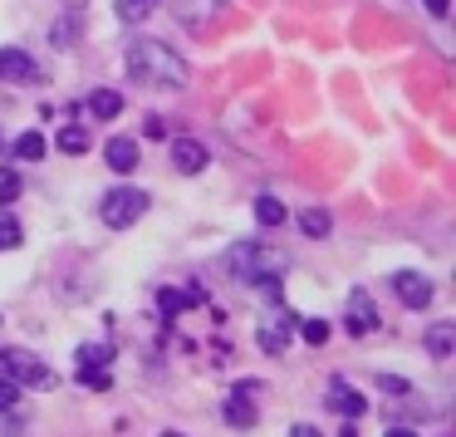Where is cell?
Here are the masks:
<instances>
[{
  "label": "cell",
  "mask_w": 456,
  "mask_h": 437,
  "mask_svg": "<svg viewBox=\"0 0 456 437\" xmlns=\"http://www.w3.org/2000/svg\"><path fill=\"white\" fill-rule=\"evenodd\" d=\"M221 417H226V423L231 427H250V423H256V398H246V393H231L226 398V403H221Z\"/></svg>",
  "instance_id": "13"
},
{
  "label": "cell",
  "mask_w": 456,
  "mask_h": 437,
  "mask_svg": "<svg viewBox=\"0 0 456 437\" xmlns=\"http://www.w3.org/2000/svg\"><path fill=\"white\" fill-rule=\"evenodd\" d=\"M162 0H118V5H113V11H118V21L123 25H138V21H148L152 11H158Z\"/></svg>",
  "instance_id": "18"
},
{
  "label": "cell",
  "mask_w": 456,
  "mask_h": 437,
  "mask_svg": "<svg viewBox=\"0 0 456 437\" xmlns=\"http://www.w3.org/2000/svg\"><path fill=\"white\" fill-rule=\"evenodd\" d=\"M422 344H427L432 359H452L456 354V319H436V325L422 334Z\"/></svg>",
  "instance_id": "9"
},
{
  "label": "cell",
  "mask_w": 456,
  "mask_h": 437,
  "mask_svg": "<svg viewBox=\"0 0 456 437\" xmlns=\"http://www.w3.org/2000/svg\"><path fill=\"white\" fill-rule=\"evenodd\" d=\"M20 236H25V231H20V221H15L11 211L0 207V251H11V246H20Z\"/></svg>",
  "instance_id": "23"
},
{
  "label": "cell",
  "mask_w": 456,
  "mask_h": 437,
  "mask_svg": "<svg viewBox=\"0 0 456 437\" xmlns=\"http://www.w3.org/2000/svg\"><path fill=\"white\" fill-rule=\"evenodd\" d=\"M142 133H148V138H162V133H167V123H162V119H148V123H142Z\"/></svg>",
  "instance_id": "29"
},
{
  "label": "cell",
  "mask_w": 456,
  "mask_h": 437,
  "mask_svg": "<svg viewBox=\"0 0 456 437\" xmlns=\"http://www.w3.org/2000/svg\"><path fill=\"white\" fill-rule=\"evenodd\" d=\"M344 329L348 334H373L378 329V305H373V295L368 290H348V309H344Z\"/></svg>",
  "instance_id": "5"
},
{
  "label": "cell",
  "mask_w": 456,
  "mask_h": 437,
  "mask_svg": "<svg viewBox=\"0 0 456 437\" xmlns=\"http://www.w3.org/2000/svg\"><path fill=\"white\" fill-rule=\"evenodd\" d=\"M54 148H60V153H69V158H79V153H89V133H84V128H60Z\"/></svg>",
  "instance_id": "20"
},
{
  "label": "cell",
  "mask_w": 456,
  "mask_h": 437,
  "mask_svg": "<svg viewBox=\"0 0 456 437\" xmlns=\"http://www.w3.org/2000/svg\"><path fill=\"white\" fill-rule=\"evenodd\" d=\"M0 374L11 378V383H20V388H54L60 383L54 368H45L30 349H0Z\"/></svg>",
  "instance_id": "3"
},
{
  "label": "cell",
  "mask_w": 456,
  "mask_h": 437,
  "mask_svg": "<svg viewBox=\"0 0 456 437\" xmlns=\"http://www.w3.org/2000/svg\"><path fill=\"white\" fill-rule=\"evenodd\" d=\"M378 388H383V393H397V398H412V383H403V378H393V374H378Z\"/></svg>",
  "instance_id": "27"
},
{
  "label": "cell",
  "mask_w": 456,
  "mask_h": 437,
  "mask_svg": "<svg viewBox=\"0 0 456 437\" xmlns=\"http://www.w3.org/2000/svg\"><path fill=\"white\" fill-rule=\"evenodd\" d=\"M162 437H182V433H162Z\"/></svg>",
  "instance_id": "33"
},
{
  "label": "cell",
  "mask_w": 456,
  "mask_h": 437,
  "mask_svg": "<svg viewBox=\"0 0 456 437\" xmlns=\"http://www.w3.org/2000/svg\"><path fill=\"white\" fill-rule=\"evenodd\" d=\"M329 408H334V413H344V417H363L368 413V403H363V393H354V388L348 383H329Z\"/></svg>",
  "instance_id": "11"
},
{
  "label": "cell",
  "mask_w": 456,
  "mask_h": 437,
  "mask_svg": "<svg viewBox=\"0 0 456 437\" xmlns=\"http://www.w3.org/2000/svg\"><path fill=\"white\" fill-rule=\"evenodd\" d=\"M15 403H20V383H11V378L0 374V413H11Z\"/></svg>",
  "instance_id": "26"
},
{
  "label": "cell",
  "mask_w": 456,
  "mask_h": 437,
  "mask_svg": "<svg viewBox=\"0 0 456 437\" xmlns=\"http://www.w3.org/2000/svg\"><path fill=\"white\" fill-rule=\"evenodd\" d=\"M99 217H103V227L128 231L133 221H142V217H148V192H138V187H113V192H103Z\"/></svg>",
  "instance_id": "2"
},
{
  "label": "cell",
  "mask_w": 456,
  "mask_h": 437,
  "mask_svg": "<svg viewBox=\"0 0 456 437\" xmlns=\"http://www.w3.org/2000/svg\"><path fill=\"white\" fill-rule=\"evenodd\" d=\"M79 40H84V15L79 11L60 15V21L50 25V45H54V50H74Z\"/></svg>",
  "instance_id": "10"
},
{
  "label": "cell",
  "mask_w": 456,
  "mask_h": 437,
  "mask_svg": "<svg viewBox=\"0 0 456 437\" xmlns=\"http://www.w3.org/2000/svg\"><path fill=\"white\" fill-rule=\"evenodd\" d=\"M15 197H20V177L15 172H0V207H11Z\"/></svg>",
  "instance_id": "25"
},
{
  "label": "cell",
  "mask_w": 456,
  "mask_h": 437,
  "mask_svg": "<svg viewBox=\"0 0 456 437\" xmlns=\"http://www.w3.org/2000/svg\"><path fill=\"white\" fill-rule=\"evenodd\" d=\"M383 437H417V427H387Z\"/></svg>",
  "instance_id": "32"
},
{
  "label": "cell",
  "mask_w": 456,
  "mask_h": 437,
  "mask_svg": "<svg viewBox=\"0 0 456 437\" xmlns=\"http://www.w3.org/2000/svg\"><path fill=\"white\" fill-rule=\"evenodd\" d=\"M0 143H5V138H0Z\"/></svg>",
  "instance_id": "34"
},
{
  "label": "cell",
  "mask_w": 456,
  "mask_h": 437,
  "mask_svg": "<svg viewBox=\"0 0 456 437\" xmlns=\"http://www.w3.org/2000/svg\"><path fill=\"white\" fill-rule=\"evenodd\" d=\"M299 231H305V236H314V241H324L329 231H334V221H329L324 207H309V211H299Z\"/></svg>",
  "instance_id": "16"
},
{
  "label": "cell",
  "mask_w": 456,
  "mask_h": 437,
  "mask_svg": "<svg viewBox=\"0 0 456 437\" xmlns=\"http://www.w3.org/2000/svg\"><path fill=\"white\" fill-rule=\"evenodd\" d=\"M289 437H324V433H319V427H309V423H295V427H289Z\"/></svg>",
  "instance_id": "31"
},
{
  "label": "cell",
  "mask_w": 456,
  "mask_h": 437,
  "mask_svg": "<svg viewBox=\"0 0 456 437\" xmlns=\"http://www.w3.org/2000/svg\"><path fill=\"white\" fill-rule=\"evenodd\" d=\"M299 334H305V344H324L329 339V319H299Z\"/></svg>",
  "instance_id": "24"
},
{
  "label": "cell",
  "mask_w": 456,
  "mask_h": 437,
  "mask_svg": "<svg viewBox=\"0 0 456 437\" xmlns=\"http://www.w3.org/2000/svg\"><path fill=\"white\" fill-rule=\"evenodd\" d=\"M89 113H94V119H118V113H123V94L94 89V94H89Z\"/></svg>",
  "instance_id": "15"
},
{
  "label": "cell",
  "mask_w": 456,
  "mask_h": 437,
  "mask_svg": "<svg viewBox=\"0 0 456 437\" xmlns=\"http://www.w3.org/2000/svg\"><path fill=\"white\" fill-rule=\"evenodd\" d=\"M207 162H211L207 143H197V138H172V168H177L182 177H197V172H207Z\"/></svg>",
  "instance_id": "6"
},
{
  "label": "cell",
  "mask_w": 456,
  "mask_h": 437,
  "mask_svg": "<svg viewBox=\"0 0 456 437\" xmlns=\"http://www.w3.org/2000/svg\"><path fill=\"white\" fill-rule=\"evenodd\" d=\"M191 300H197V290H191V295H182V290H162V295H158V309H162V319H177L182 309L191 305Z\"/></svg>",
  "instance_id": "19"
},
{
  "label": "cell",
  "mask_w": 456,
  "mask_h": 437,
  "mask_svg": "<svg viewBox=\"0 0 456 437\" xmlns=\"http://www.w3.org/2000/svg\"><path fill=\"white\" fill-rule=\"evenodd\" d=\"M167 5L182 30H207V25L221 21V11H226L231 0H167Z\"/></svg>",
  "instance_id": "4"
},
{
  "label": "cell",
  "mask_w": 456,
  "mask_h": 437,
  "mask_svg": "<svg viewBox=\"0 0 456 437\" xmlns=\"http://www.w3.org/2000/svg\"><path fill=\"white\" fill-rule=\"evenodd\" d=\"M123 64H128L133 84H148V89H182V84H187L182 54L162 40H133L128 50H123Z\"/></svg>",
  "instance_id": "1"
},
{
  "label": "cell",
  "mask_w": 456,
  "mask_h": 437,
  "mask_svg": "<svg viewBox=\"0 0 456 437\" xmlns=\"http://www.w3.org/2000/svg\"><path fill=\"white\" fill-rule=\"evenodd\" d=\"M295 325H299L295 315L260 319V329H256V344L265 349V354H285V349H289V334H295Z\"/></svg>",
  "instance_id": "7"
},
{
  "label": "cell",
  "mask_w": 456,
  "mask_h": 437,
  "mask_svg": "<svg viewBox=\"0 0 456 437\" xmlns=\"http://www.w3.org/2000/svg\"><path fill=\"white\" fill-rule=\"evenodd\" d=\"M103 162H109L113 172H133V168H138V143H133V138H113L109 148H103Z\"/></svg>",
  "instance_id": "12"
},
{
  "label": "cell",
  "mask_w": 456,
  "mask_h": 437,
  "mask_svg": "<svg viewBox=\"0 0 456 437\" xmlns=\"http://www.w3.org/2000/svg\"><path fill=\"white\" fill-rule=\"evenodd\" d=\"M393 290H397V300H403L407 309H427V305H432V280L417 276V270H397Z\"/></svg>",
  "instance_id": "8"
},
{
  "label": "cell",
  "mask_w": 456,
  "mask_h": 437,
  "mask_svg": "<svg viewBox=\"0 0 456 437\" xmlns=\"http://www.w3.org/2000/svg\"><path fill=\"white\" fill-rule=\"evenodd\" d=\"M79 364H109V344H84L79 349Z\"/></svg>",
  "instance_id": "28"
},
{
  "label": "cell",
  "mask_w": 456,
  "mask_h": 437,
  "mask_svg": "<svg viewBox=\"0 0 456 437\" xmlns=\"http://www.w3.org/2000/svg\"><path fill=\"white\" fill-rule=\"evenodd\" d=\"M35 60L25 50H0V79H30Z\"/></svg>",
  "instance_id": "14"
},
{
  "label": "cell",
  "mask_w": 456,
  "mask_h": 437,
  "mask_svg": "<svg viewBox=\"0 0 456 437\" xmlns=\"http://www.w3.org/2000/svg\"><path fill=\"white\" fill-rule=\"evenodd\" d=\"M422 5H427V11H432V15H436V21H442V15H446V11H452V0H422Z\"/></svg>",
  "instance_id": "30"
},
{
  "label": "cell",
  "mask_w": 456,
  "mask_h": 437,
  "mask_svg": "<svg viewBox=\"0 0 456 437\" xmlns=\"http://www.w3.org/2000/svg\"><path fill=\"white\" fill-rule=\"evenodd\" d=\"M285 217H289V211L280 207L275 197H260L256 202V221H260V227H285Z\"/></svg>",
  "instance_id": "22"
},
{
  "label": "cell",
  "mask_w": 456,
  "mask_h": 437,
  "mask_svg": "<svg viewBox=\"0 0 456 437\" xmlns=\"http://www.w3.org/2000/svg\"><path fill=\"white\" fill-rule=\"evenodd\" d=\"M79 378H84V388H94V393H103V388H113V374H109V364H79Z\"/></svg>",
  "instance_id": "21"
},
{
  "label": "cell",
  "mask_w": 456,
  "mask_h": 437,
  "mask_svg": "<svg viewBox=\"0 0 456 437\" xmlns=\"http://www.w3.org/2000/svg\"><path fill=\"white\" fill-rule=\"evenodd\" d=\"M11 158L15 162H40L45 158V138L40 133H20V138L11 143Z\"/></svg>",
  "instance_id": "17"
}]
</instances>
